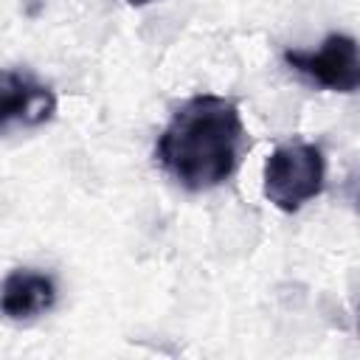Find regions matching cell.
Here are the masks:
<instances>
[{"instance_id":"5b68a950","label":"cell","mask_w":360,"mask_h":360,"mask_svg":"<svg viewBox=\"0 0 360 360\" xmlns=\"http://www.w3.org/2000/svg\"><path fill=\"white\" fill-rule=\"evenodd\" d=\"M56 278L39 267H14L0 281V315L8 321H34L56 307Z\"/></svg>"},{"instance_id":"6da1fadb","label":"cell","mask_w":360,"mask_h":360,"mask_svg":"<svg viewBox=\"0 0 360 360\" xmlns=\"http://www.w3.org/2000/svg\"><path fill=\"white\" fill-rule=\"evenodd\" d=\"M250 146L236 98L197 93L160 129L155 163L186 191H211L233 177Z\"/></svg>"},{"instance_id":"277c9868","label":"cell","mask_w":360,"mask_h":360,"mask_svg":"<svg viewBox=\"0 0 360 360\" xmlns=\"http://www.w3.org/2000/svg\"><path fill=\"white\" fill-rule=\"evenodd\" d=\"M56 115V93L31 70H0V132L11 127H42Z\"/></svg>"},{"instance_id":"8992f818","label":"cell","mask_w":360,"mask_h":360,"mask_svg":"<svg viewBox=\"0 0 360 360\" xmlns=\"http://www.w3.org/2000/svg\"><path fill=\"white\" fill-rule=\"evenodd\" d=\"M129 6H135V8H141V6H149V3H155V0H127Z\"/></svg>"},{"instance_id":"7a4b0ae2","label":"cell","mask_w":360,"mask_h":360,"mask_svg":"<svg viewBox=\"0 0 360 360\" xmlns=\"http://www.w3.org/2000/svg\"><path fill=\"white\" fill-rule=\"evenodd\" d=\"M326 158L318 143L290 141L270 152L262 172V191L270 205L284 214L301 211L323 191Z\"/></svg>"},{"instance_id":"3957f363","label":"cell","mask_w":360,"mask_h":360,"mask_svg":"<svg viewBox=\"0 0 360 360\" xmlns=\"http://www.w3.org/2000/svg\"><path fill=\"white\" fill-rule=\"evenodd\" d=\"M281 59L290 70H295L315 87L335 93H354L360 87L357 39L352 34H329L315 51L287 48Z\"/></svg>"}]
</instances>
